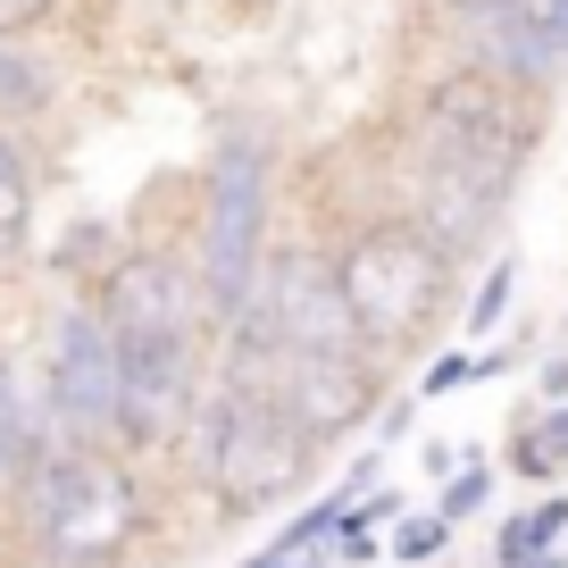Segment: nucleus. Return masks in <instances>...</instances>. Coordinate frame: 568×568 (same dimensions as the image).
<instances>
[{"instance_id":"0eeeda50","label":"nucleus","mask_w":568,"mask_h":568,"mask_svg":"<svg viewBox=\"0 0 568 568\" xmlns=\"http://www.w3.org/2000/svg\"><path fill=\"white\" fill-rule=\"evenodd\" d=\"M42 409L59 435L84 444H125V352L118 326L101 318L92 293H59L51 326H42Z\"/></svg>"},{"instance_id":"7ed1b4c3","label":"nucleus","mask_w":568,"mask_h":568,"mask_svg":"<svg viewBox=\"0 0 568 568\" xmlns=\"http://www.w3.org/2000/svg\"><path fill=\"white\" fill-rule=\"evenodd\" d=\"M326 468V444L310 435L293 409H276L267 393L234 385L217 376L210 402H201L193 435L176 452V477L210 501V527H243L260 510H284V501H302Z\"/></svg>"},{"instance_id":"1a4fd4ad","label":"nucleus","mask_w":568,"mask_h":568,"mask_svg":"<svg viewBox=\"0 0 568 568\" xmlns=\"http://www.w3.org/2000/svg\"><path fill=\"white\" fill-rule=\"evenodd\" d=\"M34 226H42V160L26 125H0V284L34 267Z\"/></svg>"},{"instance_id":"6ab92c4d","label":"nucleus","mask_w":568,"mask_h":568,"mask_svg":"<svg viewBox=\"0 0 568 568\" xmlns=\"http://www.w3.org/2000/svg\"><path fill=\"white\" fill-rule=\"evenodd\" d=\"M527 9H535V18H544L551 34H560V42H568V0H527Z\"/></svg>"},{"instance_id":"9d476101","label":"nucleus","mask_w":568,"mask_h":568,"mask_svg":"<svg viewBox=\"0 0 568 568\" xmlns=\"http://www.w3.org/2000/svg\"><path fill=\"white\" fill-rule=\"evenodd\" d=\"M42 435H59L51 409H42V385H26V376H18V352L0 343V494L18 485V468L34 460Z\"/></svg>"},{"instance_id":"aec40b11","label":"nucleus","mask_w":568,"mask_h":568,"mask_svg":"<svg viewBox=\"0 0 568 568\" xmlns=\"http://www.w3.org/2000/svg\"><path fill=\"white\" fill-rule=\"evenodd\" d=\"M527 568H568V551H560V544H551V551H535V560H527Z\"/></svg>"},{"instance_id":"423d86ee","label":"nucleus","mask_w":568,"mask_h":568,"mask_svg":"<svg viewBox=\"0 0 568 568\" xmlns=\"http://www.w3.org/2000/svg\"><path fill=\"white\" fill-rule=\"evenodd\" d=\"M234 326H260L267 343H293V352L376 359L368 326H359L352 293H343V276H335V251H326V234H310V226L276 234V251H267V267H260V293H251V310ZM376 368H385V359H376Z\"/></svg>"},{"instance_id":"4468645a","label":"nucleus","mask_w":568,"mask_h":568,"mask_svg":"<svg viewBox=\"0 0 568 568\" xmlns=\"http://www.w3.org/2000/svg\"><path fill=\"white\" fill-rule=\"evenodd\" d=\"M568 468V452L544 435V418H518L510 426V477H527V485H551Z\"/></svg>"},{"instance_id":"412c9836","label":"nucleus","mask_w":568,"mask_h":568,"mask_svg":"<svg viewBox=\"0 0 568 568\" xmlns=\"http://www.w3.org/2000/svg\"><path fill=\"white\" fill-rule=\"evenodd\" d=\"M418 9H452V0H418Z\"/></svg>"},{"instance_id":"a211bd4d","label":"nucleus","mask_w":568,"mask_h":568,"mask_svg":"<svg viewBox=\"0 0 568 568\" xmlns=\"http://www.w3.org/2000/svg\"><path fill=\"white\" fill-rule=\"evenodd\" d=\"M544 402H568V352L544 359Z\"/></svg>"},{"instance_id":"9b49d317","label":"nucleus","mask_w":568,"mask_h":568,"mask_svg":"<svg viewBox=\"0 0 568 568\" xmlns=\"http://www.w3.org/2000/svg\"><path fill=\"white\" fill-rule=\"evenodd\" d=\"M560 535H568V494H544L535 510L501 518V535H494V560H501V568H527L535 551H551Z\"/></svg>"},{"instance_id":"39448f33","label":"nucleus","mask_w":568,"mask_h":568,"mask_svg":"<svg viewBox=\"0 0 568 568\" xmlns=\"http://www.w3.org/2000/svg\"><path fill=\"white\" fill-rule=\"evenodd\" d=\"M217 376H234V385L267 393L276 409H293L318 444H343V435L376 426V409L393 402L385 393L393 368L343 359V352H293V343H267L260 326H226L217 335Z\"/></svg>"},{"instance_id":"6e6552de","label":"nucleus","mask_w":568,"mask_h":568,"mask_svg":"<svg viewBox=\"0 0 568 568\" xmlns=\"http://www.w3.org/2000/svg\"><path fill=\"white\" fill-rule=\"evenodd\" d=\"M418 26L444 34V59H468V68L501 75L518 92H560L568 84V42L535 18L527 0H452V9H418Z\"/></svg>"},{"instance_id":"f3484780","label":"nucleus","mask_w":568,"mask_h":568,"mask_svg":"<svg viewBox=\"0 0 568 568\" xmlns=\"http://www.w3.org/2000/svg\"><path fill=\"white\" fill-rule=\"evenodd\" d=\"M68 0H0V34H42Z\"/></svg>"},{"instance_id":"f8f14e48","label":"nucleus","mask_w":568,"mask_h":568,"mask_svg":"<svg viewBox=\"0 0 568 568\" xmlns=\"http://www.w3.org/2000/svg\"><path fill=\"white\" fill-rule=\"evenodd\" d=\"M510 302H518V260H485L477 293H468V310H460V335H468V343L501 335V318H510Z\"/></svg>"},{"instance_id":"dca6fc26","label":"nucleus","mask_w":568,"mask_h":568,"mask_svg":"<svg viewBox=\"0 0 568 568\" xmlns=\"http://www.w3.org/2000/svg\"><path fill=\"white\" fill-rule=\"evenodd\" d=\"M485 501H494V468H485V460H468L460 477H444V494H435V510H444L452 527H468V518H477Z\"/></svg>"},{"instance_id":"f257e3e1","label":"nucleus","mask_w":568,"mask_h":568,"mask_svg":"<svg viewBox=\"0 0 568 568\" xmlns=\"http://www.w3.org/2000/svg\"><path fill=\"white\" fill-rule=\"evenodd\" d=\"M160 527L151 460L125 444L42 435L0 494V568H125Z\"/></svg>"},{"instance_id":"2eb2a0df","label":"nucleus","mask_w":568,"mask_h":568,"mask_svg":"<svg viewBox=\"0 0 568 568\" xmlns=\"http://www.w3.org/2000/svg\"><path fill=\"white\" fill-rule=\"evenodd\" d=\"M460 385H485V352H468V343H444V352L426 359V376H418V402H435V393H460Z\"/></svg>"},{"instance_id":"f03ea898","label":"nucleus","mask_w":568,"mask_h":568,"mask_svg":"<svg viewBox=\"0 0 568 568\" xmlns=\"http://www.w3.org/2000/svg\"><path fill=\"white\" fill-rule=\"evenodd\" d=\"M326 251H335V276H343V293H352V310H359V326H368L385 368H409V359L444 352L452 318H460V276L468 267L409 210L352 193V210L326 226Z\"/></svg>"},{"instance_id":"20e7f679","label":"nucleus","mask_w":568,"mask_h":568,"mask_svg":"<svg viewBox=\"0 0 568 568\" xmlns=\"http://www.w3.org/2000/svg\"><path fill=\"white\" fill-rule=\"evenodd\" d=\"M276 193H284V142L276 125L260 118H226L201 160V184H193V267H201V293H210V318L226 335L234 318L251 310L260 293V267L276 251Z\"/></svg>"},{"instance_id":"ddd939ff","label":"nucleus","mask_w":568,"mask_h":568,"mask_svg":"<svg viewBox=\"0 0 568 568\" xmlns=\"http://www.w3.org/2000/svg\"><path fill=\"white\" fill-rule=\"evenodd\" d=\"M452 535H460V527H452L444 510H402V518H393V535H385V551L402 568H426V560H444V551H452Z\"/></svg>"}]
</instances>
